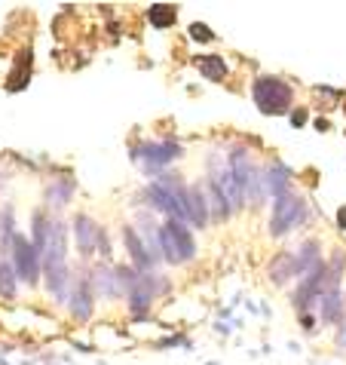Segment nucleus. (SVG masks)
<instances>
[{
  "instance_id": "nucleus-1",
  "label": "nucleus",
  "mask_w": 346,
  "mask_h": 365,
  "mask_svg": "<svg viewBox=\"0 0 346 365\" xmlns=\"http://www.w3.org/2000/svg\"><path fill=\"white\" fill-rule=\"evenodd\" d=\"M251 98L258 105L261 114L267 117H282V114H291V101H294V89L288 80L282 77H254L251 83Z\"/></svg>"
},
{
  "instance_id": "nucleus-2",
  "label": "nucleus",
  "mask_w": 346,
  "mask_h": 365,
  "mask_svg": "<svg viewBox=\"0 0 346 365\" xmlns=\"http://www.w3.org/2000/svg\"><path fill=\"white\" fill-rule=\"evenodd\" d=\"M159 258H166L169 264H184V261L196 258V240L187 225L169 221L159 227Z\"/></svg>"
},
{
  "instance_id": "nucleus-3",
  "label": "nucleus",
  "mask_w": 346,
  "mask_h": 365,
  "mask_svg": "<svg viewBox=\"0 0 346 365\" xmlns=\"http://www.w3.org/2000/svg\"><path fill=\"white\" fill-rule=\"evenodd\" d=\"M310 209H307V200L298 197V194H285L276 197L273 202V218H270V237L282 240L285 233H291L294 227H300L307 221Z\"/></svg>"
},
{
  "instance_id": "nucleus-4",
  "label": "nucleus",
  "mask_w": 346,
  "mask_h": 365,
  "mask_svg": "<svg viewBox=\"0 0 346 365\" xmlns=\"http://www.w3.org/2000/svg\"><path fill=\"white\" fill-rule=\"evenodd\" d=\"M9 264H13L19 282H25V286H37L40 282V255L34 252L31 240L22 237V233L13 237V246H9Z\"/></svg>"
},
{
  "instance_id": "nucleus-5",
  "label": "nucleus",
  "mask_w": 346,
  "mask_h": 365,
  "mask_svg": "<svg viewBox=\"0 0 346 365\" xmlns=\"http://www.w3.org/2000/svg\"><path fill=\"white\" fill-rule=\"evenodd\" d=\"M178 157H181L178 141H145V145H138L135 150H132V160H141L150 178L159 175V172H166V166Z\"/></svg>"
},
{
  "instance_id": "nucleus-6",
  "label": "nucleus",
  "mask_w": 346,
  "mask_h": 365,
  "mask_svg": "<svg viewBox=\"0 0 346 365\" xmlns=\"http://www.w3.org/2000/svg\"><path fill=\"white\" fill-rule=\"evenodd\" d=\"M209 181L221 190V197H224V202L230 206V212H239L242 206H246V197H242V190H239V185H236V178H233L230 166L215 163V169L209 172Z\"/></svg>"
},
{
  "instance_id": "nucleus-7",
  "label": "nucleus",
  "mask_w": 346,
  "mask_h": 365,
  "mask_svg": "<svg viewBox=\"0 0 346 365\" xmlns=\"http://www.w3.org/2000/svg\"><path fill=\"white\" fill-rule=\"evenodd\" d=\"M319 319L325 322V326H334L337 329L343 317H346V298H343V289L340 286H331V289H325V295L319 298Z\"/></svg>"
},
{
  "instance_id": "nucleus-8",
  "label": "nucleus",
  "mask_w": 346,
  "mask_h": 365,
  "mask_svg": "<svg viewBox=\"0 0 346 365\" xmlns=\"http://www.w3.org/2000/svg\"><path fill=\"white\" fill-rule=\"evenodd\" d=\"M93 307H95V289L89 279H77L74 292H70L68 298V310L74 313L77 322H89V317H93Z\"/></svg>"
},
{
  "instance_id": "nucleus-9",
  "label": "nucleus",
  "mask_w": 346,
  "mask_h": 365,
  "mask_svg": "<svg viewBox=\"0 0 346 365\" xmlns=\"http://www.w3.org/2000/svg\"><path fill=\"white\" fill-rule=\"evenodd\" d=\"M93 282H95V295L101 298H108V301H114V298H123L126 295V286H123V279H120V273L117 267H98L93 273Z\"/></svg>"
},
{
  "instance_id": "nucleus-10",
  "label": "nucleus",
  "mask_w": 346,
  "mask_h": 365,
  "mask_svg": "<svg viewBox=\"0 0 346 365\" xmlns=\"http://www.w3.org/2000/svg\"><path fill=\"white\" fill-rule=\"evenodd\" d=\"M184 212H187V225L193 227H209V206H206V197H202L199 187H184Z\"/></svg>"
},
{
  "instance_id": "nucleus-11",
  "label": "nucleus",
  "mask_w": 346,
  "mask_h": 365,
  "mask_svg": "<svg viewBox=\"0 0 346 365\" xmlns=\"http://www.w3.org/2000/svg\"><path fill=\"white\" fill-rule=\"evenodd\" d=\"M123 240H126V249H129V258H132V264H135L141 273H147L150 270V264H154V255H150V249L145 246V240L135 233V227L132 225H126L123 227Z\"/></svg>"
},
{
  "instance_id": "nucleus-12",
  "label": "nucleus",
  "mask_w": 346,
  "mask_h": 365,
  "mask_svg": "<svg viewBox=\"0 0 346 365\" xmlns=\"http://www.w3.org/2000/svg\"><path fill=\"white\" fill-rule=\"evenodd\" d=\"M74 230H77V249H80V255L89 258L95 252V246H98V225H95V218L77 215L74 218Z\"/></svg>"
},
{
  "instance_id": "nucleus-13",
  "label": "nucleus",
  "mask_w": 346,
  "mask_h": 365,
  "mask_svg": "<svg viewBox=\"0 0 346 365\" xmlns=\"http://www.w3.org/2000/svg\"><path fill=\"white\" fill-rule=\"evenodd\" d=\"M319 249H322V242H319V240H307V242L300 246V252L294 255V273H298V279L310 277V273L322 264Z\"/></svg>"
},
{
  "instance_id": "nucleus-14",
  "label": "nucleus",
  "mask_w": 346,
  "mask_h": 365,
  "mask_svg": "<svg viewBox=\"0 0 346 365\" xmlns=\"http://www.w3.org/2000/svg\"><path fill=\"white\" fill-rule=\"evenodd\" d=\"M263 187H267L270 197H285L291 194V169L282 166V163H273L267 172H263Z\"/></svg>"
},
{
  "instance_id": "nucleus-15",
  "label": "nucleus",
  "mask_w": 346,
  "mask_h": 365,
  "mask_svg": "<svg viewBox=\"0 0 346 365\" xmlns=\"http://www.w3.org/2000/svg\"><path fill=\"white\" fill-rule=\"evenodd\" d=\"M267 273H270L273 286H285L288 279H294L298 277V273H294V252H279V255L270 261Z\"/></svg>"
},
{
  "instance_id": "nucleus-16",
  "label": "nucleus",
  "mask_w": 346,
  "mask_h": 365,
  "mask_svg": "<svg viewBox=\"0 0 346 365\" xmlns=\"http://www.w3.org/2000/svg\"><path fill=\"white\" fill-rule=\"evenodd\" d=\"M49 225H53V218L46 215V209H34V215H31V246H34V252L40 258H43V252H46Z\"/></svg>"
},
{
  "instance_id": "nucleus-17",
  "label": "nucleus",
  "mask_w": 346,
  "mask_h": 365,
  "mask_svg": "<svg viewBox=\"0 0 346 365\" xmlns=\"http://www.w3.org/2000/svg\"><path fill=\"white\" fill-rule=\"evenodd\" d=\"M193 65L199 68L202 77L215 80V83H221V80L227 77V62H224L221 56H215V53H211V56H196V58H193Z\"/></svg>"
},
{
  "instance_id": "nucleus-18",
  "label": "nucleus",
  "mask_w": 346,
  "mask_h": 365,
  "mask_svg": "<svg viewBox=\"0 0 346 365\" xmlns=\"http://www.w3.org/2000/svg\"><path fill=\"white\" fill-rule=\"evenodd\" d=\"M70 197H74V178H56L53 185L46 187V202L49 206H65V202H70Z\"/></svg>"
},
{
  "instance_id": "nucleus-19",
  "label": "nucleus",
  "mask_w": 346,
  "mask_h": 365,
  "mask_svg": "<svg viewBox=\"0 0 346 365\" xmlns=\"http://www.w3.org/2000/svg\"><path fill=\"white\" fill-rule=\"evenodd\" d=\"M147 22L154 28H175L178 22V9L172 4H154L147 9Z\"/></svg>"
},
{
  "instance_id": "nucleus-20",
  "label": "nucleus",
  "mask_w": 346,
  "mask_h": 365,
  "mask_svg": "<svg viewBox=\"0 0 346 365\" xmlns=\"http://www.w3.org/2000/svg\"><path fill=\"white\" fill-rule=\"evenodd\" d=\"M16 237V225H13V206L0 209V255H6Z\"/></svg>"
},
{
  "instance_id": "nucleus-21",
  "label": "nucleus",
  "mask_w": 346,
  "mask_h": 365,
  "mask_svg": "<svg viewBox=\"0 0 346 365\" xmlns=\"http://www.w3.org/2000/svg\"><path fill=\"white\" fill-rule=\"evenodd\" d=\"M16 289H19V277L9 261H0V298L4 301H13L16 298Z\"/></svg>"
},
{
  "instance_id": "nucleus-22",
  "label": "nucleus",
  "mask_w": 346,
  "mask_h": 365,
  "mask_svg": "<svg viewBox=\"0 0 346 365\" xmlns=\"http://www.w3.org/2000/svg\"><path fill=\"white\" fill-rule=\"evenodd\" d=\"M187 34L196 40V43H211V40H215V31H211V28H206L202 22H193V25L187 28Z\"/></svg>"
},
{
  "instance_id": "nucleus-23",
  "label": "nucleus",
  "mask_w": 346,
  "mask_h": 365,
  "mask_svg": "<svg viewBox=\"0 0 346 365\" xmlns=\"http://www.w3.org/2000/svg\"><path fill=\"white\" fill-rule=\"evenodd\" d=\"M307 117H310L307 108H294V110H291V126H294V129H303V126H307Z\"/></svg>"
},
{
  "instance_id": "nucleus-24",
  "label": "nucleus",
  "mask_w": 346,
  "mask_h": 365,
  "mask_svg": "<svg viewBox=\"0 0 346 365\" xmlns=\"http://www.w3.org/2000/svg\"><path fill=\"white\" fill-rule=\"evenodd\" d=\"M300 329L303 331H315V317L313 313H300Z\"/></svg>"
},
{
  "instance_id": "nucleus-25",
  "label": "nucleus",
  "mask_w": 346,
  "mask_h": 365,
  "mask_svg": "<svg viewBox=\"0 0 346 365\" xmlns=\"http://www.w3.org/2000/svg\"><path fill=\"white\" fill-rule=\"evenodd\" d=\"M337 347H340V353H346V317H343V322L337 326Z\"/></svg>"
},
{
  "instance_id": "nucleus-26",
  "label": "nucleus",
  "mask_w": 346,
  "mask_h": 365,
  "mask_svg": "<svg viewBox=\"0 0 346 365\" xmlns=\"http://www.w3.org/2000/svg\"><path fill=\"white\" fill-rule=\"evenodd\" d=\"M334 225H337V230H346V206L337 209V215H334Z\"/></svg>"
},
{
  "instance_id": "nucleus-27",
  "label": "nucleus",
  "mask_w": 346,
  "mask_h": 365,
  "mask_svg": "<svg viewBox=\"0 0 346 365\" xmlns=\"http://www.w3.org/2000/svg\"><path fill=\"white\" fill-rule=\"evenodd\" d=\"M315 129H319V133H328L331 123H328V120H315Z\"/></svg>"
},
{
  "instance_id": "nucleus-28",
  "label": "nucleus",
  "mask_w": 346,
  "mask_h": 365,
  "mask_svg": "<svg viewBox=\"0 0 346 365\" xmlns=\"http://www.w3.org/2000/svg\"><path fill=\"white\" fill-rule=\"evenodd\" d=\"M343 98H346V96H343ZM343 110H346V101H343Z\"/></svg>"
}]
</instances>
